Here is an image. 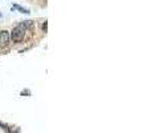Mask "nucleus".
Segmentation results:
<instances>
[{
    "label": "nucleus",
    "mask_w": 151,
    "mask_h": 133,
    "mask_svg": "<svg viewBox=\"0 0 151 133\" xmlns=\"http://www.w3.org/2000/svg\"><path fill=\"white\" fill-rule=\"evenodd\" d=\"M13 8H15V10H19L21 13H29V11L27 10V8H23V7H20L19 4H13Z\"/></svg>",
    "instance_id": "obj_3"
},
{
    "label": "nucleus",
    "mask_w": 151,
    "mask_h": 133,
    "mask_svg": "<svg viewBox=\"0 0 151 133\" xmlns=\"http://www.w3.org/2000/svg\"><path fill=\"white\" fill-rule=\"evenodd\" d=\"M25 31H27V27H25L24 23H21V24H19V26H16L12 31V35H11L13 43H19V41H21L23 39H24Z\"/></svg>",
    "instance_id": "obj_1"
},
{
    "label": "nucleus",
    "mask_w": 151,
    "mask_h": 133,
    "mask_svg": "<svg viewBox=\"0 0 151 133\" xmlns=\"http://www.w3.org/2000/svg\"><path fill=\"white\" fill-rule=\"evenodd\" d=\"M10 44V33L7 31L0 32V48H7Z\"/></svg>",
    "instance_id": "obj_2"
},
{
    "label": "nucleus",
    "mask_w": 151,
    "mask_h": 133,
    "mask_svg": "<svg viewBox=\"0 0 151 133\" xmlns=\"http://www.w3.org/2000/svg\"><path fill=\"white\" fill-rule=\"evenodd\" d=\"M43 29H44V32H47V21H45V24L43 26Z\"/></svg>",
    "instance_id": "obj_4"
}]
</instances>
